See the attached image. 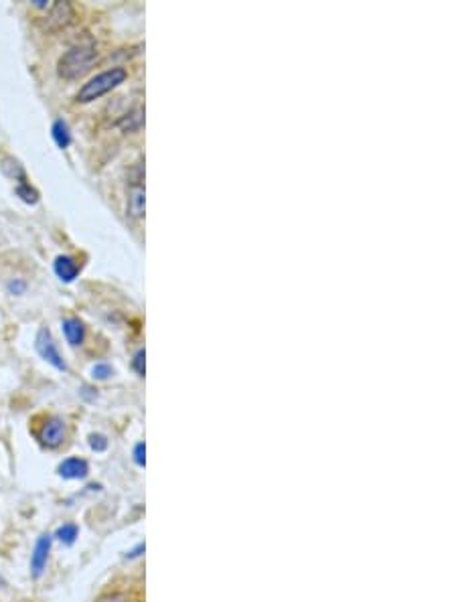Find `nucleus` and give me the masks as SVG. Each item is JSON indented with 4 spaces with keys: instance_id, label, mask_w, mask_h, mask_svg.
I'll return each mask as SVG.
<instances>
[{
    "instance_id": "a211bd4d",
    "label": "nucleus",
    "mask_w": 456,
    "mask_h": 602,
    "mask_svg": "<svg viewBox=\"0 0 456 602\" xmlns=\"http://www.w3.org/2000/svg\"><path fill=\"white\" fill-rule=\"evenodd\" d=\"M144 359H146V353L144 349H140L136 355H134V361H132V367L138 376H144Z\"/></svg>"
},
{
    "instance_id": "4be33fe9",
    "label": "nucleus",
    "mask_w": 456,
    "mask_h": 602,
    "mask_svg": "<svg viewBox=\"0 0 456 602\" xmlns=\"http://www.w3.org/2000/svg\"><path fill=\"white\" fill-rule=\"evenodd\" d=\"M140 552H144V543H140L136 550H132V552L128 553V558H136V556H140Z\"/></svg>"
},
{
    "instance_id": "39448f33",
    "label": "nucleus",
    "mask_w": 456,
    "mask_h": 602,
    "mask_svg": "<svg viewBox=\"0 0 456 602\" xmlns=\"http://www.w3.org/2000/svg\"><path fill=\"white\" fill-rule=\"evenodd\" d=\"M49 552L51 536H41L37 540V546H35V552L31 556V570H33V576L35 578L43 574L45 566H47V560H49Z\"/></svg>"
},
{
    "instance_id": "1a4fd4ad",
    "label": "nucleus",
    "mask_w": 456,
    "mask_h": 602,
    "mask_svg": "<svg viewBox=\"0 0 456 602\" xmlns=\"http://www.w3.org/2000/svg\"><path fill=\"white\" fill-rule=\"evenodd\" d=\"M64 335L69 345H81L83 343V335H86V326L79 318H65L64 321Z\"/></svg>"
},
{
    "instance_id": "6e6552de",
    "label": "nucleus",
    "mask_w": 456,
    "mask_h": 602,
    "mask_svg": "<svg viewBox=\"0 0 456 602\" xmlns=\"http://www.w3.org/2000/svg\"><path fill=\"white\" fill-rule=\"evenodd\" d=\"M53 270H55V274L61 278L64 282H74L77 272H79L76 260L69 258V256H59V258L55 260V264H53Z\"/></svg>"
},
{
    "instance_id": "20e7f679",
    "label": "nucleus",
    "mask_w": 456,
    "mask_h": 602,
    "mask_svg": "<svg viewBox=\"0 0 456 602\" xmlns=\"http://www.w3.org/2000/svg\"><path fill=\"white\" fill-rule=\"evenodd\" d=\"M39 440L47 446V448H57L65 440V422L61 418L53 416L45 422V426L39 432Z\"/></svg>"
},
{
    "instance_id": "423d86ee",
    "label": "nucleus",
    "mask_w": 456,
    "mask_h": 602,
    "mask_svg": "<svg viewBox=\"0 0 456 602\" xmlns=\"http://www.w3.org/2000/svg\"><path fill=\"white\" fill-rule=\"evenodd\" d=\"M74 19V9L69 2H55L51 6L49 14H47V26L51 29H61V26H67L71 23Z\"/></svg>"
},
{
    "instance_id": "7ed1b4c3",
    "label": "nucleus",
    "mask_w": 456,
    "mask_h": 602,
    "mask_svg": "<svg viewBox=\"0 0 456 602\" xmlns=\"http://www.w3.org/2000/svg\"><path fill=\"white\" fill-rule=\"evenodd\" d=\"M35 347H37L39 355H41L47 363L53 365L55 369H59V371H65V369H67V363L64 361V357H61V353L57 349V345H55V341L51 337V331L47 326H41V328H39L37 339H35Z\"/></svg>"
},
{
    "instance_id": "f257e3e1",
    "label": "nucleus",
    "mask_w": 456,
    "mask_h": 602,
    "mask_svg": "<svg viewBox=\"0 0 456 602\" xmlns=\"http://www.w3.org/2000/svg\"><path fill=\"white\" fill-rule=\"evenodd\" d=\"M96 59H98V51L91 43L76 45L59 59L57 71L64 79H77L83 74H88Z\"/></svg>"
},
{
    "instance_id": "ddd939ff",
    "label": "nucleus",
    "mask_w": 456,
    "mask_h": 602,
    "mask_svg": "<svg viewBox=\"0 0 456 602\" xmlns=\"http://www.w3.org/2000/svg\"><path fill=\"white\" fill-rule=\"evenodd\" d=\"M142 124H144V110H142V108L126 114V116L118 122V126H120L124 132H136V130L142 128Z\"/></svg>"
},
{
    "instance_id": "9d476101",
    "label": "nucleus",
    "mask_w": 456,
    "mask_h": 602,
    "mask_svg": "<svg viewBox=\"0 0 456 602\" xmlns=\"http://www.w3.org/2000/svg\"><path fill=\"white\" fill-rule=\"evenodd\" d=\"M128 214L132 217H142L144 215V189L134 185L128 197Z\"/></svg>"
},
{
    "instance_id": "aec40b11",
    "label": "nucleus",
    "mask_w": 456,
    "mask_h": 602,
    "mask_svg": "<svg viewBox=\"0 0 456 602\" xmlns=\"http://www.w3.org/2000/svg\"><path fill=\"white\" fill-rule=\"evenodd\" d=\"M98 602H128V598L124 596V594H120V592H112V594L101 596Z\"/></svg>"
},
{
    "instance_id": "4468645a",
    "label": "nucleus",
    "mask_w": 456,
    "mask_h": 602,
    "mask_svg": "<svg viewBox=\"0 0 456 602\" xmlns=\"http://www.w3.org/2000/svg\"><path fill=\"white\" fill-rule=\"evenodd\" d=\"M16 195L25 201L26 205H37L39 203V191L35 187H31L29 183H19L16 185Z\"/></svg>"
},
{
    "instance_id": "0eeeda50",
    "label": "nucleus",
    "mask_w": 456,
    "mask_h": 602,
    "mask_svg": "<svg viewBox=\"0 0 456 602\" xmlns=\"http://www.w3.org/2000/svg\"><path fill=\"white\" fill-rule=\"evenodd\" d=\"M89 473V464L83 458H67L59 464V475L64 478H86Z\"/></svg>"
},
{
    "instance_id": "f8f14e48",
    "label": "nucleus",
    "mask_w": 456,
    "mask_h": 602,
    "mask_svg": "<svg viewBox=\"0 0 456 602\" xmlns=\"http://www.w3.org/2000/svg\"><path fill=\"white\" fill-rule=\"evenodd\" d=\"M53 140L59 149H67L71 144V134H69V126L65 124V120H55L53 122Z\"/></svg>"
},
{
    "instance_id": "f03ea898",
    "label": "nucleus",
    "mask_w": 456,
    "mask_h": 602,
    "mask_svg": "<svg viewBox=\"0 0 456 602\" xmlns=\"http://www.w3.org/2000/svg\"><path fill=\"white\" fill-rule=\"evenodd\" d=\"M124 81H126V69L124 67H112V69L103 71L100 76H96L93 79H89L88 84L79 89L77 101L88 104V101L98 100L101 96H106L108 91L118 88L120 84H124Z\"/></svg>"
},
{
    "instance_id": "9b49d317",
    "label": "nucleus",
    "mask_w": 456,
    "mask_h": 602,
    "mask_svg": "<svg viewBox=\"0 0 456 602\" xmlns=\"http://www.w3.org/2000/svg\"><path fill=\"white\" fill-rule=\"evenodd\" d=\"M2 171H4V175L11 176V179H14V181H19V183H26V173L25 169H23V164L19 163L16 159H13V156H6V159H2Z\"/></svg>"
},
{
    "instance_id": "f3484780",
    "label": "nucleus",
    "mask_w": 456,
    "mask_h": 602,
    "mask_svg": "<svg viewBox=\"0 0 456 602\" xmlns=\"http://www.w3.org/2000/svg\"><path fill=\"white\" fill-rule=\"evenodd\" d=\"M89 446L96 452H103L108 448V440H106V436H101V434H91V436H89Z\"/></svg>"
},
{
    "instance_id": "6ab92c4d",
    "label": "nucleus",
    "mask_w": 456,
    "mask_h": 602,
    "mask_svg": "<svg viewBox=\"0 0 456 602\" xmlns=\"http://www.w3.org/2000/svg\"><path fill=\"white\" fill-rule=\"evenodd\" d=\"M144 454H146L144 442H138V444H136V448H134V461H136V464H138V466H144V463H146Z\"/></svg>"
},
{
    "instance_id": "412c9836",
    "label": "nucleus",
    "mask_w": 456,
    "mask_h": 602,
    "mask_svg": "<svg viewBox=\"0 0 456 602\" xmlns=\"http://www.w3.org/2000/svg\"><path fill=\"white\" fill-rule=\"evenodd\" d=\"M9 290H11L13 294H21V292L25 290V282H11V284H9Z\"/></svg>"
},
{
    "instance_id": "2eb2a0df",
    "label": "nucleus",
    "mask_w": 456,
    "mask_h": 602,
    "mask_svg": "<svg viewBox=\"0 0 456 602\" xmlns=\"http://www.w3.org/2000/svg\"><path fill=\"white\" fill-rule=\"evenodd\" d=\"M55 536H57V540L64 541L65 546H71L77 538V526H74V523H65V526H61L57 529Z\"/></svg>"
},
{
    "instance_id": "dca6fc26",
    "label": "nucleus",
    "mask_w": 456,
    "mask_h": 602,
    "mask_svg": "<svg viewBox=\"0 0 456 602\" xmlns=\"http://www.w3.org/2000/svg\"><path fill=\"white\" fill-rule=\"evenodd\" d=\"M91 376H93V379L106 381V379H110V376H114V369L108 363H96L91 369Z\"/></svg>"
}]
</instances>
